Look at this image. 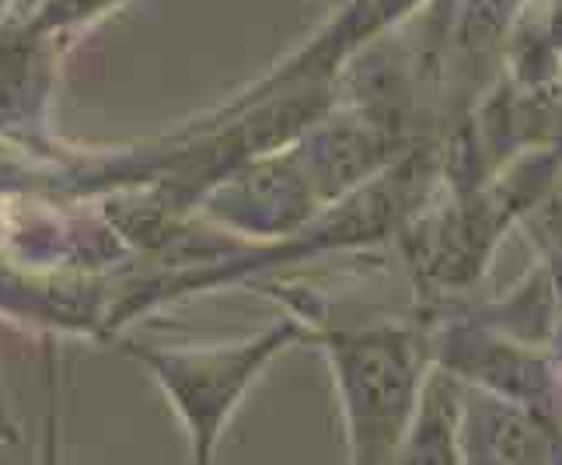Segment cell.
I'll use <instances>...</instances> for the list:
<instances>
[{
    "mask_svg": "<svg viewBox=\"0 0 562 465\" xmlns=\"http://www.w3.org/2000/svg\"><path fill=\"white\" fill-rule=\"evenodd\" d=\"M304 343L322 346L333 372L350 465H392L430 378V336L416 325L318 329L312 322Z\"/></svg>",
    "mask_w": 562,
    "mask_h": 465,
    "instance_id": "1",
    "label": "cell"
},
{
    "mask_svg": "<svg viewBox=\"0 0 562 465\" xmlns=\"http://www.w3.org/2000/svg\"><path fill=\"white\" fill-rule=\"evenodd\" d=\"M307 325L301 312H290L266 325L256 336L203 346H154V343H123V351L140 361L144 372L161 385L165 399L176 410L189 438V465H213L227 420L245 402L273 361L290 346L304 343Z\"/></svg>",
    "mask_w": 562,
    "mask_h": 465,
    "instance_id": "2",
    "label": "cell"
}]
</instances>
